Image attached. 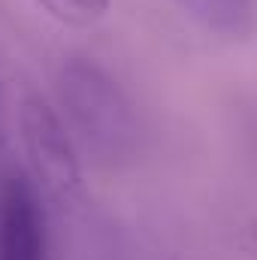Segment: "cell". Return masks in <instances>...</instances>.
I'll return each mask as SVG.
<instances>
[{
	"label": "cell",
	"instance_id": "cell-1",
	"mask_svg": "<svg viewBox=\"0 0 257 260\" xmlns=\"http://www.w3.org/2000/svg\"><path fill=\"white\" fill-rule=\"evenodd\" d=\"M58 94L73 136L100 160H118L133 148V112L124 91L97 64L73 61L61 70Z\"/></svg>",
	"mask_w": 257,
	"mask_h": 260
},
{
	"label": "cell",
	"instance_id": "cell-2",
	"mask_svg": "<svg viewBox=\"0 0 257 260\" xmlns=\"http://www.w3.org/2000/svg\"><path fill=\"white\" fill-rule=\"evenodd\" d=\"M21 142L27 151L30 182L40 188V194L67 203L79 191L82 170L76 154V139L67 130V121L55 106H49L43 97H27L18 112Z\"/></svg>",
	"mask_w": 257,
	"mask_h": 260
},
{
	"label": "cell",
	"instance_id": "cell-3",
	"mask_svg": "<svg viewBox=\"0 0 257 260\" xmlns=\"http://www.w3.org/2000/svg\"><path fill=\"white\" fill-rule=\"evenodd\" d=\"M43 194L27 173H9L0 185V260H46Z\"/></svg>",
	"mask_w": 257,
	"mask_h": 260
},
{
	"label": "cell",
	"instance_id": "cell-4",
	"mask_svg": "<svg viewBox=\"0 0 257 260\" xmlns=\"http://www.w3.org/2000/svg\"><path fill=\"white\" fill-rule=\"evenodd\" d=\"M194 21L221 37H245L254 18V0H176Z\"/></svg>",
	"mask_w": 257,
	"mask_h": 260
},
{
	"label": "cell",
	"instance_id": "cell-5",
	"mask_svg": "<svg viewBox=\"0 0 257 260\" xmlns=\"http://www.w3.org/2000/svg\"><path fill=\"white\" fill-rule=\"evenodd\" d=\"M52 18L70 27H91L109 12V0H37Z\"/></svg>",
	"mask_w": 257,
	"mask_h": 260
},
{
	"label": "cell",
	"instance_id": "cell-6",
	"mask_svg": "<svg viewBox=\"0 0 257 260\" xmlns=\"http://www.w3.org/2000/svg\"><path fill=\"white\" fill-rule=\"evenodd\" d=\"M0 142H3V97H0Z\"/></svg>",
	"mask_w": 257,
	"mask_h": 260
}]
</instances>
